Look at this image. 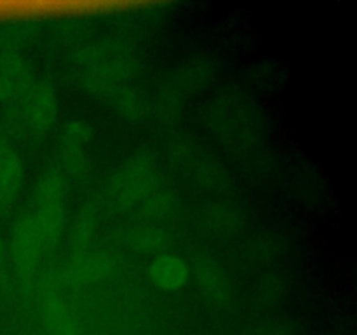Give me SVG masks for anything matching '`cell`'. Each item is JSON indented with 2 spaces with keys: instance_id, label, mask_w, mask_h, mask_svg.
<instances>
[{
  "instance_id": "obj_3",
  "label": "cell",
  "mask_w": 357,
  "mask_h": 335,
  "mask_svg": "<svg viewBox=\"0 0 357 335\" xmlns=\"http://www.w3.org/2000/svg\"><path fill=\"white\" fill-rule=\"evenodd\" d=\"M10 251H13L16 265L23 269L37 265L38 260L49 251L30 211L21 215L14 225L13 237H10Z\"/></svg>"
},
{
  "instance_id": "obj_4",
  "label": "cell",
  "mask_w": 357,
  "mask_h": 335,
  "mask_svg": "<svg viewBox=\"0 0 357 335\" xmlns=\"http://www.w3.org/2000/svg\"><path fill=\"white\" fill-rule=\"evenodd\" d=\"M93 136V128L82 119H72L65 124L59 138L63 166L70 173L80 174L87 170L89 163V142Z\"/></svg>"
},
{
  "instance_id": "obj_9",
  "label": "cell",
  "mask_w": 357,
  "mask_h": 335,
  "mask_svg": "<svg viewBox=\"0 0 357 335\" xmlns=\"http://www.w3.org/2000/svg\"><path fill=\"white\" fill-rule=\"evenodd\" d=\"M3 255V241H2V236H0V257Z\"/></svg>"
},
{
  "instance_id": "obj_1",
  "label": "cell",
  "mask_w": 357,
  "mask_h": 335,
  "mask_svg": "<svg viewBox=\"0 0 357 335\" xmlns=\"http://www.w3.org/2000/svg\"><path fill=\"white\" fill-rule=\"evenodd\" d=\"M65 174L59 170L44 171L35 185L33 208L30 209L47 250L51 251L61 236L65 223Z\"/></svg>"
},
{
  "instance_id": "obj_7",
  "label": "cell",
  "mask_w": 357,
  "mask_h": 335,
  "mask_svg": "<svg viewBox=\"0 0 357 335\" xmlns=\"http://www.w3.org/2000/svg\"><path fill=\"white\" fill-rule=\"evenodd\" d=\"M24 166L20 154L10 147H0V204L6 209L20 194Z\"/></svg>"
},
{
  "instance_id": "obj_2",
  "label": "cell",
  "mask_w": 357,
  "mask_h": 335,
  "mask_svg": "<svg viewBox=\"0 0 357 335\" xmlns=\"http://www.w3.org/2000/svg\"><path fill=\"white\" fill-rule=\"evenodd\" d=\"M58 105L54 86L45 79L35 80L21 96V124L35 135L47 133L58 117Z\"/></svg>"
},
{
  "instance_id": "obj_6",
  "label": "cell",
  "mask_w": 357,
  "mask_h": 335,
  "mask_svg": "<svg viewBox=\"0 0 357 335\" xmlns=\"http://www.w3.org/2000/svg\"><path fill=\"white\" fill-rule=\"evenodd\" d=\"M190 274H194L199 288L208 299L223 300L230 293V279L223 265L211 257L199 258L190 269Z\"/></svg>"
},
{
  "instance_id": "obj_8",
  "label": "cell",
  "mask_w": 357,
  "mask_h": 335,
  "mask_svg": "<svg viewBox=\"0 0 357 335\" xmlns=\"http://www.w3.org/2000/svg\"><path fill=\"white\" fill-rule=\"evenodd\" d=\"M204 223L206 229L211 230L215 236L225 237L232 236L237 230L241 229V218L239 213L232 208V206L220 204V202H215V204H209L208 208L204 209Z\"/></svg>"
},
{
  "instance_id": "obj_5",
  "label": "cell",
  "mask_w": 357,
  "mask_h": 335,
  "mask_svg": "<svg viewBox=\"0 0 357 335\" xmlns=\"http://www.w3.org/2000/svg\"><path fill=\"white\" fill-rule=\"evenodd\" d=\"M190 269L192 267L183 257L162 251L150 262L149 276L157 288L164 290V292H178L190 281Z\"/></svg>"
},
{
  "instance_id": "obj_10",
  "label": "cell",
  "mask_w": 357,
  "mask_h": 335,
  "mask_svg": "<svg viewBox=\"0 0 357 335\" xmlns=\"http://www.w3.org/2000/svg\"><path fill=\"white\" fill-rule=\"evenodd\" d=\"M3 211V208H2V204H0V213H2Z\"/></svg>"
}]
</instances>
